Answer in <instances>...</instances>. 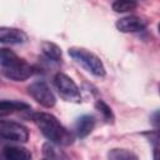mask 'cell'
I'll return each instance as SVG.
<instances>
[{
  "instance_id": "6da1fadb",
  "label": "cell",
  "mask_w": 160,
  "mask_h": 160,
  "mask_svg": "<svg viewBox=\"0 0 160 160\" xmlns=\"http://www.w3.org/2000/svg\"><path fill=\"white\" fill-rule=\"evenodd\" d=\"M29 118L39 128V130L49 140V142L59 146H69L74 142V134L69 129H66L52 114L38 111L30 114Z\"/></svg>"
},
{
  "instance_id": "7a4b0ae2",
  "label": "cell",
  "mask_w": 160,
  "mask_h": 160,
  "mask_svg": "<svg viewBox=\"0 0 160 160\" xmlns=\"http://www.w3.org/2000/svg\"><path fill=\"white\" fill-rule=\"evenodd\" d=\"M68 52L71 59H74L78 64H80L86 71H89L94 76H98V78L105 76V74H106L105 66H104L101 59L96 54L89 51L85 48H79V46L70 48Z\"/></svg>"
},
{
  "instance_id": "3957f363",
  "label": "cell",
  "mask_w": 160,
  "mask_h": 160,
  "mask_svg": "<svg viewBox=\"0 0 160 160\" xmlns=\"http://www.w3.org/2000/svg\"><path fill=\"white\" fill-rule=\"evenodd\" d=\"M54 86L58 90L59 95L69 102L80 104L81 102V94L80 89L75 84V81L64 72H58L54 76Z\"/></svg>"
},
{
  "instance_id": "277c9868",
  "label": "cell",
  "mask_w": 160,
  "mask_h": 160,
  "mask_svg": "<svg viewBox=\"0 0 160 160\" xmlns=\"http://www.w3.org/2000/svg\"><path fill=\"white\" fill-rule=\"evenodd\" d=\"M28 92L38 104H40L46 109H51L56 104V98L52 90L44 80H36L31 82L28 86Z\"/></svg>"
},
{
  "instance_id": "5b68a950",
  "label": "cell",
  "mask_w": 160,
  "mask_h": 160,
  "mask_svg": "<svg viewBox=\"0 0 160 160\" xmlns=\"http://www.w3.org/2000/svg\"><path fill=\"white\" fill-rule=\"evenodd\" d=\"M29 129L12 120H0V136L14 141V142H26L29 140Z\"/></svg>"
},
{
  "instance_id": "8992f818",
  "label": "cell",
  "mask_w": 160,
  "mask_h": 160,
  "mask_svg": "<svg viewBox=\"0 0 160 160\" xmlns=\"http://www.w3.org/2000/svg\"><path fill=\"white\" fill-rule=\"evenodd\" d=\"M1 72L5 78L12 81H24L32 75V68L24 59L18 58L9 65L1 66Z\"/></svg>"
},
{
  "instance_id": "52a82bcc",
  "label": "cell",
  "mask_w": 160,
  "mask_h": 160,
  "mask_svg": "<svg viewBox=\"0 0 160 160\" xmlns=\"http://www.w3.org/2000/svg\"><path fill=\"white\" fill-rule=\"evenodd\" d=\"M149 21L139 15H126L124 18H120L119 20H116L115 26L120 32H139L142 31L144 29H146Z\"/></svg>"
},
{
  "instance_id": "ba28073f",
  "label": "cell",
  "mask_w": 160,
  "mask_h": 160,
  "mask_svg": "<svg viewBox=\"0 0 160 160\" xmlns=\"http://www.w3.org/2000/svg\"><path fill=\"white\" fill-rule=\"evenodd\" d=\"M28 40V35L24 30L11 26H0V44L19 45Z\"/></svg>"
},
{
  "instance_id": "9c48e42d",
  "label": "cell",
  "mask_w": 160,
  "mask_h": 160,
  "mask_svg": "<svg viewBox=\"0 0 160 160\" xmlns=\"http://www.w3.org/2000/svg\"><path fill=\"white\" fill-rule=\"evenodd\" d=\"M95 122H96L95 118L90 114H85V115H81L80 118H78L75 121V126H74L76 136L80 139H84L88 135H90V132L95 128Z\"/></svg>"
},
{
  "instance_id": "30bf717a",
  "label": "cell",
  "mask_w": 160,
  "mask_h": 160,
  "mask_svg": "<svg viewBox=\"0 0 160 160\" xmlns=\"http://www.w3.org/2000/svg\"><path fill=\"white\" fill-rule=\"evenodd\" d=\"M2 155L5 160H31V152L24 146L19 145H6L2 149Z\"/></svg>"
},
{
  "instance_id": "8fae6325",
  "label": "cell",
  "mask_w": 160,
  "mask_h": 160,
  "mask_svg": "<svg viewBox=\"0 0 160 160\" xmlns=\"http://www.w3.org/2000/svg\"><path fill=\"white\" fill-rule=\"evenodd\" d=\"M29 109H30V105L24 102V101H19V100H2V101H0V118L11 115L14 112L29 110Z\"/></svg>"
},
{
  "instance_id": "7c38bea8",
  "label": "cell",
  "mask_w": 160,
  "mask_h": 160,
  "mask_svg": "<svg viewBox=\"0 0 160 160\" xmlns=\"http://www.w3.org/2000/svg\"><path fill=\"white\" fill-rule=\"evenodd\" d=\"M42 154L46 160H71V158L65 151L51 142H45L42 145Z\"/></svg>"
},
{
  "instance_id": "4fadbf2b",
  "label": "cell",
  "mask_w": 160,
  "mask_h": 160,
  "mask_svg": "<svg viewBox=\"0 0 160 160\" xmlns=\"http://www.w3.org/2000/svg\"><path fill=\"white\" fill-rule=\"evenodd\" d=\"M41 51L48 59H50L52 61H60L62 58L61 48L51 41H44L41 44Z\"/></svg>"
},
{
  "instance_id": "5bb4252c",
  "label": "cell",
  "mask_w": 160,
  "mask_h": 160,
  "mask_svg": "<svg viewBox=\"0 0 160 160\" xmlns=\"http://www.w3.org/2000/svg\"><path fill=\"white\" fill-rule=\"evenodd\" d=\"M108 160H139V156L131 150L112 148L108 151Z\"/></svg>"
},
{
  "instance_id": "9a60e30c",
  "label": "cell",
  "mask_w": 160,
  "mask_h": 160,
  "mask_svg": "<svg viewBox=\"0 0 160 160\" xmlns=\"http://www.w3.org/2000/svg\"><path fill=\"white\" fill-rule=\"evenodd\" d=\"M95 108H96V110L101 114V116H102V119L105 120V122H108V124H112V122H114L115 115H114V112H112V109H111L104 100H101V99L96 100Z\"/></svg>"
},
{
  "instance_id": "2e32d148",
  "label": "cell",
  "mask_w": 160,
  "mask_h": 160,
  "mask_svg": "<svg viewBox=\"0 0 160 160\" xmlns=\"http://www.w3.org/2000/svg\"><path fill=\"white\" fill-rule=\"evenodd\" d=\"M138 8V2L132 0H115L111 4V9L115 12H130Z\"/></svg>"
},
{
  "instance_id": "e0dca14e",
  "label": "cell",
  "mask_w": 160,
  "mask_h": 160,
  "mask_svg": "<svg viewBox=\"0 0 160 160\" xmlns=\"http://www.w3.org/2000/svg\"><path fill=\"white\" fill-rule=\"evenodd\" d=\"M19 56L9 50V49H0V65L1 66H5V65H9L10 62H12L14 60H16Z\"/></svg>"
},
{
  "instance_id": "ac0fdd59",
  "label": "cell",
  "mask_w": 160,
  "mask_h": 160,
  "mask_svg": "<svg viewBox=\"0 0 160 160\" xmlns=\"http://www.w3.org/2000/svg\"><path fill=\"white\" fill-rule=\"evenodd\" d=\"M151 119H152L151 122H152L155 126H158V122H159V121H158V120H159V111H155V112L151 115Z\"/></svg>"
},
{
  "instance_id": "d6986e66",
  "label": "cell",
  "mask_w": 160,
  "mask_h": 160,
  "mask_svg": "<svg viewBox=\"0 0 160 160\" xmlns=\"http://www.w3.org/2000/svg\"><path fill=\"white\" fill-rule=\"evenodd\" d=\"M42 160H46V159H42Z\"/></svg>"
}]
</instances>
